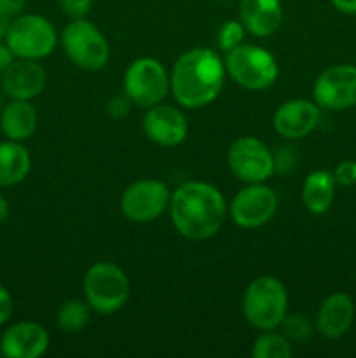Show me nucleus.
I'll list each match as a JSON object with an SVG mask.
<instances>
[{
	"instance_id": "f704fd0d",
	"label": "nucleus",
	"mask_w": 356,
	"mask_h": 358,
	"mask_svg": "<svg viewBox=\"0 0 356 358\" xmlns=\"http://www.w3.org/2000/svg\"><path fill=\"white\" fill-rule=\"evenodd\" d=\"M3 105H6V103H3V98L0 96V114H2V108H3Z\"/></svg>"
},
{
	"instance_id": "9d476101",
	"label": "nucleus",
	"mask_w": 356,
	"mask_h": 358,
	"mask_svg": "<svg viewBox=\"0 0 356 358\" xmlns=\"http://www.w3.org/2000/svg\"><path fill=\"white\" fill-rule=\"evenodd\" d=\"M170 189L159 180L133 182L121 196V210L131 222H152L170 206Z\"/></svg>"
},
{
	"instance_id": "f3484780",
	"label": "nucleus",
	"mask_w": 356,
	"mask_h": 358,
	"mask_svg": "<svg viewBox=\"0 0 356 358\" xmlns=\"http://www.w3.org/2000/svg\"><path fill=\"white\" fill-rule=\"evenodd\" d=\"M355 320V303L344 292H335L318 310V329L325 338L339 339L349 331Z\"/></svg>"
},
{
	"instance_id": "5701e85b",
	"label": "nucleus",
	"mask_w": 356,
	"mask_h": 358,
	"mask_svg": "<svg viewBox=\"0 0 356 358\" xmlns=\"http://www.w3.org/2000/svg\"><path fill=\"white\" fill-rule=\"evenodd\" d=\"M251 355L255 358H288L292 357V346L285 336L265 332L255 341Z\"/></svg>"
},
{
	"instance_id": "1a4fd4ad",
	"label": "nucleus",
	"mask_w": 356,
	"mask_h": 358,
	"mask_svg": "<svg viewBox=\"0 0 356 358\" xmlns=\"http://www.w3.org/2000/svg\"><path fill=\"white\" fill-rule=\"evenodd\" d=\"M230 171L246 184H260L274 173L272 152L262 140L241 136L230 145L227 154Z\"/></svg>"
},
{
	"instance_id": "473e14b6",
	"label": "nucleus",
	"mask_w": 356,
	"mask_h": 358,
	"mask_svg": "<svg viewBox=\"0 0 356 358\" xmlns=\"http://www.w3.org/2000/svg\"><path fill=\"white\" fill-rule=\"evenodd\" d=\"M337 10L344 14H356V0H330Z\"/></svg>"
},
{
	"instance_id": "2f4dec72",
	"label": "nucleus",
	"mask_w": 356,
	"mask_h": 358,
	"mask_svg": "<svg viewBox=\"0 0 356 358\" xmlns=\"http://www.w3.org/2000/svg\"><path fill=\"white\" fill-rule=\"evenodd\" d=\"M14 58H16V56H14V52L10 51L9 45L0 42V73H2L3 70H6L7 66L14 62Z\"/></svg>"
},
{
	"instance_id": "20e7f679",
	"label": "nucleus",
	"mask_w": 356,
	"mask_h": 358,
	"mask_svg": "<svg viewBox=\"0 0 356 358\" xmlns=\"http://www.w3.org/2000/svg\"><path fill=\"white\" fill-rule=\"evenodd\" d=\"M84 294L91 310L112 315L128 303L129 280L119 266L96 262L84 276Z\"/></svg>"
},
{
	"instance_id": "aec40b11",
	"label": "nucleus",
	"mask_w": 356,
	"mask_h": 358,
	"mask_svg": "<svg viewBox=\"0 0 356 358\" xmlns=\"http://www.w3.org/2000/svg\"><path fill=\"white\" fill-rule=\"evenodd\" d=\"M334 173L327 170H314L304 180L302 201L306 208L314 215L328 212L335 198Z\"/></svg>"
},
{
	"instance_id": "f03ea898",
	"label": "nucleus",
	"mask_w": 356,
	"mask_h": 358,
	"mask_svg": "<svg viewBox=\"0 0 356 358\" xmlns=\"http://www.w3.org/2000/svg\"><path fill=\"white\" fill-rule=\"evenodd\" d=\"M225 65L215 51L192 48L177 59L171 73L173 96L181 107L201 108L220 94Z\"/></svg>"
},
{
	"instance_id": "7c9ffc66",
	"label": "nucleus",
	"mask_w": 356,
	"mask_h": 358,
	"mask_svg": "<svg viewBox=\"0 0 356 358\" xmlns=\"http://www.w3.org/2000/svg\"><path fill=\"white\" fill-rule=\"evenodd\" d=\"M14 16L10 14V10L0 2V38H6L7 30H9L10 23H13Z\"/></svg>"
},
{
	"instance_id": "f257e3e1",
	"label": "nucleus",
	"mask_w": 356,
	"mask_h": 358,
	"mask_svg": "<svg viewBox=\"0 0 356 358\" xmlns=\"http://www.w3.org/2000/svg\"><path fill=\"white\" fill-rule=\"evenodd\" d=\"M173 226L184 238L202 241L215 236L225 217V199L206 182H187L171 194Z\"/></svg>"
},
{
	"instance_id": "a878e982",
	"label": "nucleus",
	"mask_w": 356,
	"mask_h": 358,
	"mask_svg": "<svg viewBox=\"0 0 356 358\" xmlns=\"http://www.w3.org/2000/svg\"><path fill=\"white\" fill-rule=\"evenodd\" d=\"M272 161H274V173L286 175L295 170L299 164V150L293 145H281L272 152Z\"/></svg>"
},
{
	"instance_id": "6e6552de",
	"label": "nucleus",
	"mask_w": 356,
	"mask_h": 358,
	"mask_svg": "<svg viewBox=\"0 0 356 358\" xmlns=\"http://www.w3.org/2000/svg\"><path fill=\"white\" fill-rule=\"evenodd\" d=\"M170 77L163 63L154 58L135 59L124 76V93L138 107H154L164 100Z\"/></svg>"
},
{
	"instance_id": "c85d7f7f",
	"label": "nucleus",
	"mask_w": 356,
	"mask_h": 358,
	"mask_svg": "<svg viewBox=\"0 0 356 358\" xmlns=\"http://www.w3.org/2000/svg\"><path fill=\"white\" fill-rule=\"evenodd\" d=\"M334 178L341 185L356 184V161H342L334 170Z\"/></svg>"
},
{
	"instance_id": "6ab92c4d",
	"label": "nucleus",
	"mask_w": 356,
	"mask_h": 358,
	"mask_svg": "<svg viewBox=\"0 0 356 358\" xmlns=\"http://www.w3.org/2000/svg\"><path fill=\"white\" fill-rule=\"evenodd\" d=\"M38 124V115L28 100H13L3 105L0 114V129L9 140L23 142L30 138Z\"/></svg>"
},
{
	"instance_id": "423d86ee",
	"label": "nucleus",
	"mask_w": 356,
	"mask_h": 358,
	"mask_svg": "<svg viewBox=\"0 0 356 358\" xmlns=\"http://www.w3.org/2000/svg\"><path fill=\"white\" fill-rule=\"evenodd\" d=\"M6 44L16 58L42 59L56 45V30L49 20L38 14H20L6 34Z\"/></svg>"
},
{
	"instance_id": "9b49d317",
	"label": "nucleus",
	"mask_w": 356,
	"mask_h": 358,
	"mask_svg": "<svg viewBox=\"0 0 356 358\" xmlns=\"http://www.w3.org/2000/svg\"><path fill=\"white\" fill-rule=\"evenodd\" d=\"M314 101L327 110H346L356 105V66L335 65L318 76Z\"/></svg>"
},
{
	"instance_id": "c756f323",
	"label": "nucleus",
	"mask_w": 356,
	"mask_h": 358,
	"mask_svg": "<svg viewBox=\"0 0 356 358\" xmlns=\"http://www.w3.org/2000/svg\"><path fill=\"white\" fill-rule=\"evenodd\" d=\"M13 310H14L13 297H10L9 290L0 283V327L9 322L10 315H13Z\"/></svg>"
},
{
	"instance_id": "a211bd4d",
	"label": "nucleus",
	"mask_w": 356,
	"mask_h": 358,
	"mask_svg": "<svg viewBox=\"0 0 356 358\" xmlns=\"http://www.w3.org/2000/svg\"><path fill=\"white\" fill-rule=\"evenodd\" d=\"M239 16L255 37H271L283 20L281 0H241Z\"/></svg>"
},
{
	"instance_id": "f8f14e48",
	"label": "nucleus",
	"mask_w": 356,
	"mask_h": 358,
	"mask_svg": "<svg viewBox=\"0 0 356 358\" xmlns=\"http://www.w3.org/2000/svg\"><path fill=\"white\" fill-rule=\"evenodd\" d=\"M278 208V198L267 185L250 184L241 189L230 203V217L234 222L244 229H255L274 217Z\"/></svg>"
},
{
	"instance_id": "dca6fc26",
	"label": "nucleus",
	"mask_w": 356,
	"mask_h": 358,
	"mask_svg": "<svg viewBox=\"0 0 356 358\" xmlns=\"http://www.w3.org/2000/svg\"><path fill=\"white\" fill-rule=\"evenodd\" d=\"M274 128L285 138H304L320 122V108L307 100L285 101L274 114Z\"/></svg>"
},
{
	"instance_id": "c9c22d12",
	"label": "nucleus",
	"mask_w": 356,
	"mask_h": 358,
	"mask_svg": "<svg viewBox=\"0 0 356 358\" xmlns=\"http://www.w3.org/2000/svg\"><path fill=\"white\" fill-rule=\"evenodd\" d=\"M222 2H229V0H222Z\"/></svg>"
},
{
	"instance_id": "72a5a7b5",
	"label": "nucleus",
	"mask_w": 356,
	"mask_h": 358,
	"mask_svg": "<svg viewBox=\"0 0 356 358\" xmlns=\"http://www.w3.org/2000/svg\"><path fill=\"white\" fill-rule=\"evenodd\" d=\"M7 217H9V201L3 198V194H0V224L6 222Z\"/></svg>"
},
{
	"instance_id": "cd10ccee",
	"label": "nucleus",
	"mask_w": 356,
	"mask_h": 358,
	"mask_svg": "<svg viewBox=\"0 0 356 358\" xmlns=\"http://www.w3.org/2000/svg\"><path fill=\"white\" fill-rule=\"evenodd\" d=\"M133 101L129 100L128 94H117V96L110 98V101L107 103V112L110 117L114 119H122L129 114L131 110Z\"/></svg>"
},
{
	"instance_id": "4be33fe9",
	"label": "nucleus",
	"mask_w": 356,
	"mask_h": 358,
	"mask_svg": "<svg viewBox=\"0 0 356 358\" xmlns=\"http://www.w3.org/2000/svg\"><path fill=\"white\" fill-rule=\"evenodd\" d=\"M91 318V306L82 301H68L58 311V325L65 332H79L87 325Z\"/></svg>"
},
{
	"instance_id": "7ed1b4c3",
	"label": "nucleus",
	"mask_w": 356,
	"mask_h": 358,
	"mask_svg": "<svg viewBox=\"0 0 356 358\" xmlns=\"http://www.w3.org/2000/svg\"><path fill=\"white\" fill-rule=\"evenodd\" d=\"M286 289L274 276L253 280L243 297L244 318L260 331H272L281 325L286 315Z\"/></svg>"
},
{
	"instance_id": "2eb2a0df",
	"label": "nucleus",
	"mask_w": 356,
	"mask_h": 358,
	"mask_svg": "<svg viewBox=\"0 0 356 358\" xmlns=\"http://www.w3.org/2000/svg\"><path fill=\"white\" fill-rule=\"evenodd\" d=\"M0 86L10 100H28L38 96L45 86V70L35 59H17L2 72Z\"/></svg>"
},
{
	"instance_id": "ddd939ff",
	"label": "nucleus",
	"mask_w": 356,
	"mask_h": 358,
	"mask_svg": "<svg viewBox=\"0 0 356 358\" xmlns=\"http://www.w3.org/2000/svg\"><path fill=\"white\" fill-rule=\"evenodd\" d=\"M143 131L157 145L175 147L185 140L188 124L178 108L157 103L147 110L143 117Z\"/></svg>"
},
{
	"instance_id": "412c9836",
	"label": "nucleus",
	"mask_w": 356,
	"mask_h": 358,
	"mask_svg": "<svg viewBox=\"0 0 356 358\" xmlns=\"http://www.w3.org/2000/svg\"><path fill=\"white\" fill-rule=\"evenodd\" d=\"M31 159L27 147L16 140L0 142V187H10L30 173Z\"/></svg>"
},
{
	"instance_id": "393cba45",
	"label": "nucleus",
	"mask_w": 356,
	"mask_h": 358,
	"mask_svg": "<svg viewBox=\"0 0 356 358\" xmlns=\"http://www.w3.org/2000/svg\"><path fill=\"white\" fill-rule=\"evenodd\" d=\"M244 30H246V28L243 27L241 21H234V20L225 21L218 31L220 49L229 52L232 51V49H236L237 45H241V42H243V37H244Z\"/></svg>"
},
{
	"instance_id": "4468645a",
	"label": "nucleus",
	"mask_w": 356,
	"mask_h": 358,
	"mask_svg": "<svg viewBox=\"0 0 356 358\" xmlns=\"http://www.w3.org/2000/svg\"><path fill=\"white\" fill-rule=\"evenodd\" d=\"M49 346V334L40 324L20 322L6 329L0 338V355L7 358H37Z\"/></svg>"
},
{
	"instance_id": "0eeeda50",
	"label": "nucleus",
	"mask_w": 356,
	"mask_h": 358,
	"mask_svg": "<svg viewBox=\"0 0 356 358\" xmlns=\"http://www.w3.org/2000/svg\"><path fill=\"white\" fill-rule=\"evenodd\" d=\"M61 44L68 58L84 70H100L110 58V45L91 21L73 20L61 34Z\"/></svg>"
},
{
	"instance_id": "bb28decb",
	"label": "nucleus",
	"mask_w": 356,
	"mask_h": 358,
	"mask_svg": "<svg viewBox=\"0 0 356 358\" xmlns=\"http://www.w3.org/2000/svg\"><path fill=\"white\" fill-rule=\"evenodd\" d=\"M63 13L72 20H80L86 16L93 7V0H59Z\"/></svg>"
},
{
	"instance_id": "39448f33",
	"label": "nucleus",
	"mask_w": 356,
	"mask_h": 358,
	"mask_svg": "<svg viewBox=\"0 0 356 358\" xmlns=\"http://www.w3.org/2000/svg\"><path fill=\"white\" fill-rule=\"evenodd\" d=\"M225 70L239 86L246 90H267L278 79L276 58L264 48L241 44L227 52Z\"/></svg>"
},
{
	"instance_id": "b1692460",
	"label": "nucleus",
	"mask_w": 356,
	"mask_h": 358,
	"mask_svg": "<svg viewBox=\"0 0 356 358\" xmlns=\"http://www.w3.org/2000/svg\"><path fill=\"white\" fill-rule=\"evenodd\" d=\"M283 325V336L288 341L293 343H306L311 339L313 334V325H311L309 318L306 315H285L281 322Z\"/></svg>"
}]
</instances>
